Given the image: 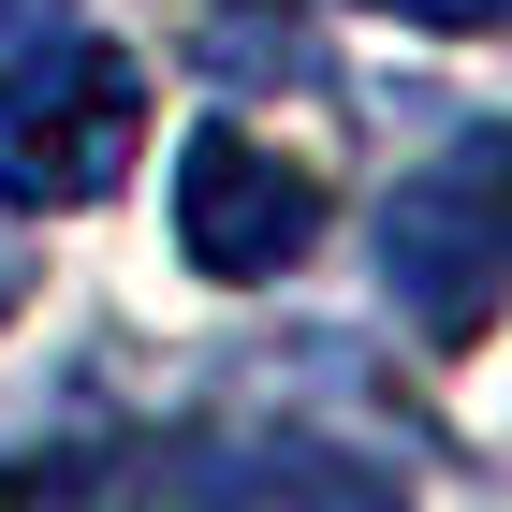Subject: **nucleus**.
<instances>
[{
	"label": "nucleus",
	"instance_id": "1",
	"mask_svg": "<svg viewBox=\"0 0 512 512\" xmlns=\"http://www.w3.org/2000/svg\"><path fill=\"white\" fill-rule=\"evenodd\" d=\"M147 147V74L103 30H0V191L15 205H88Z\"/></svg>",
	"mask_w": 512,
	"mask_h": 512
},
{
	"label": "nucleus",
	"instance_id": "2",
	"mask_svg": "<svg viewBox=\"0 0 512 512\" xmlns=\"http://www.w3.org/2000/svg\"><path fill=\"white\" fill-rule=\"evenodd\" d=\"M322 235V176L293 147H264V132L235 118H205L191 147H176V249H191V278H278V264H308Z\"/></svg>",
	"mask_w": 512,
	"mask_h": 512
},
{
	"label": "nucleus",
	"instance_id": "3",
	"mask_svg": "<svg viewBox=\"0 0 512 512\" xmlns=\"http://www.w3.org/2000/svg\"><path fill=\"white\" fill-rule=\"evenodd\" d=\"M381 264H395V293L425 308V337H483V322H498V278H512L498 161H483V147L425 161V176L395 191V220H381Z\"/></svg>",
	"mask_w": 512,
	"mask_h": 512
},
{
	"label": "nucleus",
	"instance_id": "4",
	"mask_svg": "<svg viewBox=\"0 0 512 512\" xmlns=\"http://www.w3.org/2000/svg\"><path fill=\"white\" fill-rule=\"evenodd\" d=\"M381 15H410V30H454V44H469V30H498L512 0H381Z\"/></svg>",
	"mask_w": 512,
	"mask_h": 512
}]
</instances>
